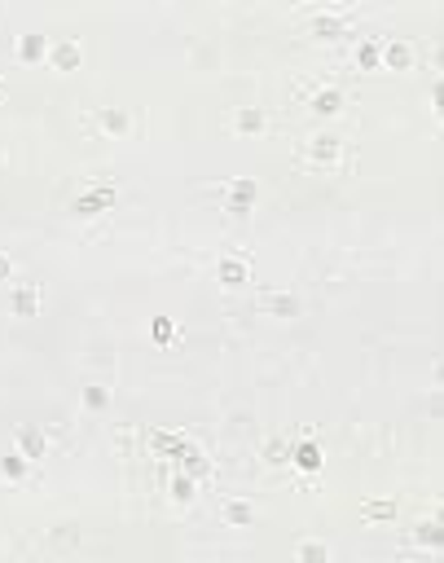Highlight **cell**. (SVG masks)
I'll return each mask as SVG.
<instances>
[{
  "label": "cell",
  "mask_w": 444,
  "mask_h": 563,
  "mask_svg": "<svg viewBox=\"0 0 444 563\" xmlns=\"http://www.w3.org/2000/svg\"><path fill=\"white\" fill-rule=\"evenodd\" d=\"M343 141L321 133V137H308L304 146H299V163L304 167H343Z\"/></svg>",
  "instance_id": "1"
},
{
  "label": "cell",
  "mask_w": 444,
  "mask_h": 563,
  "mask_svg": "<svg viewBox=\"0 0 444 563\" xmlns=\"http://www.w3.org/2000/svg\"><path fill=\"white\" fill-rule=\"evenodd\" d=\"M313 31L321 35V40H339V35H347V14H343V9H339V14L317 9V14H313Z\"/></svg>",
  "instance_id": "2"
},
{
  "label": "cell",
  "mask_w": 444,
  "mask_h": 563,
  "mask_svg": "<svg viewBox=\"0 0 444 563\" xmlns=\"http://www.w3.org/2000/svg\"><path fill=\"white\" fill-rule=\"evenodd\" d=\"M255 198V181H233L229 185V211H247Z\"/></svg>",
  "instance_id": "3"
},
{
  "label": "cell",
  "mask_w": 444,
  "mask_h": 563,
  "mask_svg": "<svg viewBox=\"0 0 444 563\" xmlns=\"http://www.w3.org/2000/svg\"><path fill=\"white\" fill-rule=\"evenodd\" d=\"M339 106H343V93H339V88H317V93H313V111L334 115Z\"/></svg>",
  "instance_id": "4"
},
{
  "label": "cell",
  "mask_w": 444,
  "mask_h": 563,
  "mask_svg": "<svg viewBox=\"0 0 444 563\" xmlns=\"http://www.w3.org/2000/svg\"><path fill=\"white\" fill-rule=\"evenodd\" d=\"M18 445H22V458H40L44 453V436L31 427H18Z\"/></svg>",
  "instance_id": "5"
},
{
  "label": "cell",
  "mask_w": 444,
  "mask_h": 563,
  "mask_svg": "<svg viewBox=\"0 0 444 563\" xmlns=\"http://www.w3.org/2000/svg\"><path fill=\"white\" fill-rule=\"evenodd\" d=\"M53 66H57V70H75V66H79V49H75L70 40H62V44L53 49Z\"/></svg>",
  "instance_id": "6"
},
{
  "label": "cell",
  "mask_w": 444,
  "mask_h": 563,
  "mask_svg": "<svg viewBox=\"0 0 444 563\" xmlns=\"http://www.w3.org/2000/svg\"><path fill=\"white\" fill-rule=\"evenodd\" d=\"M233 128H238V133H260V128H264V115H260V111H238V115H233Z\"/></svg>",
  "instance_id": "7"
},
{
  "label": "cell",
  "mask_w": 444,
  "mask_h": 563,
  "mask_svg": "<svg viewBox=\"0 0 444 563\" xmlns=\"http://www.w3.org/2000/svg\"><path fill=\"white\" fill-rule=\"evenodd\" d=\"M220 278H224V286H242V282H247V265L224 260V265H220Z\"/></svg>",
  "instance_id": "8"
},
{
  "label": "cell",
  "mask_w": 444,
  "mask_h": 563,
  "mask_svg": "<svg viewBox=\"0 0 444 563\" xmlns=\"http://www.w3.org/2000/svg\"><path fill=\"white\" fill-rule=\"evenodd\" d=\"M295 462L304 466V471H317V466H321V449L317 445H299L295 449Z\"/></svg>",
  "instance_id": "9"
},
{
  "label": "cell",
  "mask_w": 444,
  "mask_h": 563,
  "mask_svg": "<svg viewBox=\"0 0 444 563\" xmlns=\"http://www.w3.org/2000/svg\"><path fill=\"white\" fill-rule=\"evenodd\" d=\"M102 207H110V185H102L97 194H88V198L79 202V211H84V216H88V211H102Z\"/></svg>",
  "instance_id": "10"
},
{
  "label": "cell",
  "mask_w": 444,
  "mask_h": 563,
  "mask_svg": "<svg viewBox=\"0 0 444 563\" xmlns=\"http://www.w3.org/2000/svg\"><path fill=\"white\" fill-rule=\"evenodd\" d=\"M35 304H40V286H22L18 299H14V308H18V313H31Z\"/></svg>",
  "instance_id": "11"
},
{
  "label": "cell",
  "mask_w": 444,
  "mask_h": 563,
  "mask_svg": "<svg viewBox=\"0 0 444 563\" xmlns=\"http://www.w3.org/2000/svg\"><path fill=\"white\" fill-rule=\"evenodd\" d=\"M44 53V35H27V40L18 44V57L22 62H31V57H40Z\"/></svg>",
  "instance_id": "12"
},
{
  "label": "cell",
  "mask_w": 444,
  "mask_h": 563,
  "mask_svg": "<svg viewBox=\"0 0 444 563\" xmlns=\"http://www.w3.org/2000/svg\"><path fill=\"white\" fill-rule=\"evenodd\" d=\"M251 515H255V510H251L247 502H229V506H224V519H229V524H251Z\"/></svg>",
  "instance_id": "13"
},
{
  "label": "cell",
  "mask_w": 444,
  "mask_h": 563,
  "mask_svg": "<svg viewBox=\"0 0 444 563\" xmlns=\"http://www.w3.org/2000/svg\"><path fill=\"white\" fill-rule=\"evenodd\" d=\"M102 128H110V133H124V128H128V119L119 115V111H106V115H102Z\"/></svg>",
  "instance_id": "14"
},
{
  "label": "cell",
  "mask_w": 444,
  "mask_h": 563,
  "mask_svg": "<svg viewBox=\"0 0 444 563\" xmlns=\"http://www.w3.org/2000/svg\"><path fill=\"white\" fill-rule=\"evenodd\" d=\"M269 304H273V308H278V313H295V299H291V295H273V299H269Z\"/></svg>",
  "instance_id": "15"
},
{
  "label": "cell",
  "mask_w": 444,
  "mask_h": 563,
  "mask_svg": "<svg viewBox=\"0 0 444 563\" xmlns=\"http://www.w3.org/2000/svg\"><path fill=\"white\" fill-rule=\"evenodd\" d=\"M5 475H14V480L22 475V453H14V458H5Z\"/></svg>",
  "instance_id": "16"
},
{
  "label": "cell",
  "mask_w": 444,
  "mask_h": 563,
  "mask_svg": "<svg viewBox=\"0 0 444 563\" xmlns=\"http://www.w3.org/2000/svg\"><path fill=\"white\" fill-rule=\"evenodd\" d=\"M299 555L304 559H326V546H299Z\"/></svg>",
  "instance_id": "17"
},
{
  "label": "cell",
  "mask_w": 444,
  "mask_h": 563,
  "mask_svg": "<svg viewBox=\"0 0 444 563\" xmlns=\"http://www.w3.org/2000/svg\"><path fill=\"white\" fill-rule=\"evenodd\" d=\"M88 405H106V392L102 388H88Z\"/></svg>",
  "instance_id": "18"
},
{
  "label": "cell",
  "mask_w": 444,
  "mask_h": 563,
  "mask_svg": "<svg viewBox=\"0 0 444 563\" xmlns=\"http://www.w3.org/2000/svg\"><path fill=\"white\" fill-rule=\"evenodd\" d=\"M9 278V256H0V282Z\"/></svg>",
  "instance_id": "19"
}]
</instances>
